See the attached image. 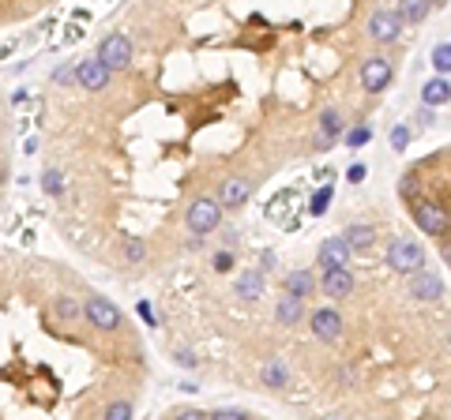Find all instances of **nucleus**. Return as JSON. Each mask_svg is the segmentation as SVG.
Masks as SVG:
<instances>
[{"label": "nucleus", "mask_w": 451, "mask_h": 420, "mask_svg": "<svg viewBox=\"0 0 451 420\" xmlns=\"http://www.w3.org/2000/svg\"><path fill=\"white\" fill-rule=\"evenodd\" d=\"M83 319L90 323V330H102V334H121L124 330V315L109 296H87L83 301Z\"/></svg>", "instance_id": "nucleus-1"}, {"label": "nucleus", "mask_w": 451, "mask_h": 420, "mask_svg": "<svg viewBox=\"0 0 451 420\" xmlns=\"http://www.w3.org/2000/svg\"><path fill=\"white\" fill-rule=\"evenodd\" d=\"M388 263L395 274H418L425 267V248L413 240H395V244H388Z\"/></svg>", "instance_id": "nucleus-2"}, {"label": "nucleus", "mask_w": 451, "mask_h": 420, "mask_svg": "<svg viewBox=\"0 0 451 420\" xmlns=\"http://www.w3.org/2000/svg\"><path fill=\"white\" fill-rule=\"evenodd\" d=\"M98 60L106 64L109 72H121L132 64V42H128V34H109L98 45Z\"/></svg>", "instance_id": "nucleus-3"}, {"label": "nucleus", "mask_w": 451, "mask_h": 420, "mask_svg": "<svg viewBox=\"0 0 451 420\" xmlns=\"http://www.w3.org/2000/svg\"><path fill=\"white\" fill-rule=\"evenodd\" d=\"M185 221H188V229L196 233V237H204V233L218 229V221H222V207H218L215 199H196V203L188 207Z\"/></svg>", "instance_id": "nucleus-4"}, {"label": "nucleus", "mask_w": 451, "mask_h": 420, "mask_svg": "<svg viewBox=\"0 0 451 420\" xmlns=\"http://www.w3.org/2000/svg\"><path fill=\"white\" fill-rule=\"evenodd\" d=\"M413 221H418V229H425L429 237H444L448 233V210L440 207V203L413 199Z\"/></svg>", "instance_id": "nucleus-5"}, {"label": "nucleus", "mask_w": 451, "mask_h": 420, "mask_svg": "<svg viewBox=\"0 0 451 420\" xmlns=\"http://www.w3.org/2000/svg\"><path fill=\"white\" fill-rule=\"evenodd\" d=\"M388 83H391V60L388 57H369V60L361 64V87H365V94H380Z\"/></svg>", "instance_id": "nucleus-6"}, {"label": "nucleus", "mask_w": 451, "mask_h": 420, "mask_svg": "<svg viewBox=\"0 0 451 420\" xmlns=\"http://www.w3.org/2000/svg\"><path fill=\"white\" fill-rule=\"evenodd\" d=\"M109 76H113V72H109L98 57L79 60V68H76V79H79L83 90H106L109 87Z\"/></svg>", "instance_id": "nucleus-7"}, {"label": "nucleus", "mask_w": 451, "mask_h": 420, "mask_svg": "<svg viewBox=\"0 0 451 420\" xmlns=\"http://www.w3.org/2000/svg\"><path fill=\"white\" fill-rule=\"evenodd\" d=\"M399 34H402L399 15H395V12H372V19H369V38L372 42L391 45V42H399Z\"/></svg>", "instance_id": "nucleus-8"}, {"label": "nucleus", "mask_w": 451, "mask_h": 420, "mask_svg": "<svg viewBox=\"0 0 451 420\" xmlns=\"http://www.w3.org/2000/svg\"><path fill=\"white\" fill-rule=\"evenodd\" d=\"M346 263H350V248H346L343 237H331V240L320 244V251H316V267L320 270H343Z\"/></svg>", "instance_id": "nucleus-9"}, {"label": "nucleus", "mask_w": 451, "mask_h": 420, "mask_svg": "<svg viewBox=\"0 0 451 420\" xmlns=\"http://www.w3.org/2000/svg\"><path fill=\"white\" fill-rule=\"evenodd\" d=\"M309 326L320 342H335L338 334H343V315H338L335 308H320V312H312Z\"/></svg>", "instance_id": "nucleus-10"}, {"label": "nucleus", "mask_w": 451, "mask_h": 420, "mask_svg": "<svg viewBox=\"0 0 451 420\" xmlns=\"http://www.w3.org/2000/svg\"><path fill=\"white\" fill-rule=\"evenodd\" d=\"M248 195H252V184L241 180V176H229V180L218 184V199H215V203H218V207H229V210H233V207H245Z\"/></svg>", "instance_id": "nucleus-11"}, {"label": "nucleus", "mask_w": 451, "mask_h": 420, "mask_svg": "<svg viewBox=\"0 0 451 420\" xmlns=\"http://www.w3.org/2000/svg\"><path fill=\"white\" fill-rule=\"evenodd\" d=\"M407 289H410L413 301H440V293H444V282H440L436 274H421V270H418V274L410 278Z\"/></svg>", "instance_id": "nucleus-12"}, {"label": "nucleus", "mask_w": 451, "mask_h": 420, "mask_svg": "<svg viewBox=\"0 0 451 420\" xmlns=\"http://www.w3.org/2000/svg\"><path fill=\"white\" fill-rule=\"evenodd\" d=\"M324 293L331 296V301H343V296L354 293V274H350V267L324 270Z\"/></svg>", "instance_id": "nucleus-13"}, {"label": "nucleus", "mask_w": 451, "mask_h": 420, "mask_svg": "<svg viewBox=\"0 0 451 420\" xmlns=\"http://www.w3.org/2000/svg\"><path fill=\"white\" fill-rule=\"evenodd\" d=\"M282 285H286V296H293V301H305V296L316 293V278H312L309 270H290V274L282 278Z\"/></svg>", "instance_id": "nucleus-14"}, {"label": "nucleus", "mask_w": 451, "mask_h": 420, "mask_svg": "<svg viewBox=\"0 0 451 420\" xmlns=\"http://www.w3.org/2000/svg\"><path fill=\"white\" fill-rule=\"evenodd\" d=\"M49 312L57 315L60 323H68V326L83 323V301H76V296H57V301L49 304Z\"/></svg>", "instance_id": "nucleus-15"}, {"label": "nucleus", "mask_w": 451, "mask_h": 420, "mask_svg": "<svg viewBox=\"0 0 451 420\" xmlns=\"http://www.w3.org/2000/svg\"><path fill=\"white\" fill-rule=\"evenodd\" d=\"M421 98H425V109H432V106H448L451 101V83L448 79H429L425 87H421Z\"/></svg>", "instance_id": "nucleus-16"}, {"label": "nucleus", "mask_w": 451, "mask_h": 420, "mask_svg": "<svg viewBox=\"0 0 451 420\" xmlns=\"http://www.w3.org/2000/svg\"><path fill=\"white\" fill-rule=\"evenodd\" d=\"M260 293H263V274L260 270H245L241 278H237V296H241V301H260Z\"/></svg>", "instance_id": "nucleus-17"}, {"label": "nucleus", "mask_w": 451, "mask_h": 420, "mask_svg": "<svg viewBox=\"0 0 451 420\" xmlns=\"http://www.w3.org/2000/svg\"><path fill=\"white\" fill-rule=\"evenodd\" d=\"M343 240H346V248H361L365 251V248L376 244V229L372 226H346V237Z\"/></svg>", "instance_id": "nucleus-18"}, {"label": "nucleus", "mask_w": 451, "mask_h": 420, "mask_svg": "<svg viewBox=\"0 0 451 420\" xmlns=\"http://www.w3.org/2000/svg\"><path fill=\"white\" fill-rule=\"evenodd\" d=\"M301 312H305V301H293V296H282L279 308H274V319L290 326V323H297V319H301Z\"/></svg>", "instance_id": "nucleus-19"}, {"label": "nucleus", "mask_w": 451, "mask_h": 420, "mask_svg": "<svg viewBox=\"0 0 451 420\" xmlns=\"http://www.w3.org/2000/svg\"><path fill=\"white\" fill-rule=\"evenodd\" d=\"M343 128H346V124H343V113H338L335 106H327L324 113H320V135H324V139H335Z\"/></svg>", "instance_id": "nucleus-20"}, {"label": "nucleus", "mask_w": 451, "mask_h": 420, "mask_svg": "<svg viewBox=\"0 0 451 420\" xmlns=\"http://www.w3.org/2000/svg\"><path fill=\"white\" fill-rule=\"evenodd\" d=\"M429 12H432V4H429V0H410V4L395 8V15H399V23H418V19H425Z\"/></svg>", "instance_id": "nucleus-21"}, {"label": "nucleus", "mask_w": 451, "mask_h": 420, "mask_svg": "<svg viewBox=\"0 0 451 420\" xmlns=\"http://www.w3.org/2000/svg\"><path fill=\"white\" fill-rule=\"evenodd\" d=\"M132 417H136V405L128 398H113L102 409V420H132Z\"/></svg>", "instance_id": "nucleus-22"}, {"label": "nucleus", "mask_w": 451, "mask_h": 420, "mask_svg": "<svg viewBox=\"0 0 451 420\" xmlns=\"http://www.w3.org/2000/svg\"><path fill=\"white\" fill-rule=\"evenodd\" d=\"M263 383H267V387H286V383H290V371H286V364H279V360L263 364Z\"/></svg>", "instance_id": "nucleus-23"}, {"label": "nucleus", "mask_w": 451, "mask_h": 420, "mask_svg": "<svg viewBox=\"0 0 451 420\" xmlns=\"http://www.w3.org/2000/svg\"><path fill=\"white\" fill-rule=\"evenodd\" d=\"M432 68H436V76H440V79H444L448 72H451V45H448V42L432 45Z\"/></svg>", "instance_id": "nucleus-24"}, {"label": "nucleus", "mask_w": 451, "mask_h": 420, "mask_svg": "<svg viewBox=\"0 0 451 420\" xmlns=\"http://www.w3.org/2000/svg\"><path fill=\"white\" fill-rule=\"evenodd\" d=\"M42 188L49 192V195H60V192H64V176H60V169H53V165H49V169L42 173Z\"/></svg>", "instance_id": "nucleus-25"}, {"label": "nucleus", "mask_w": 451, "mask_h": 420, "mask_svg": "<svg viewBox=\"0 0 451 420\" xmlns=\"http://www.w3.org/2000/svg\"><path fill=\"white\" fill-rule=\"evenodd\" d=\"M410 139H413V135H410V128H407V124H395V128H391V146H395L399 154L410 146Z\"/></svg>", "instance_id": "nucleus-26"}, {"label": "nucleus", "mask_w": 451, "mask_h": 420, "mask_svg": "<svg viewBox=\"0 0 451 420\" xmlns=\"http://www.w3.org/2000/svg\"><path fill=\"white\" fill-rule=\"evenodd\" d=\"M369 128H365V124H357V128H350V132H346V146H365V143H369Z\"/></svg>", "instance_id": "nucleus-27"}, {"label": "nucleus", "mask_w": 451, "mask_h": 420, "mask_svg": "<svg viewBox=\"0 0 451 420\" xmlns=\"http://www.w3.org/2000/svg\"><path fill=\"white\" fill-rule=\"evenodd\" d=\"M327 203H331V188H320L316 195H312V203H309V214H324Z\"/></svg>", "instance_id": "nucleus-28"}, {"label": "nucleus", "mask_w": 451, "mask_h": 420, "mask_svg": "<svg viewBox=\"0 0 451 420\" xmlns=\"http://www.w3.org/2000/svg\"><path fill=\"white\" fill-rule=\"evenodd\" d=\"M211 420H252L248 413H241V409H215V413H207Z\"/></svg>", "instance_id": "nucleus-29"}, {"label": "nucleus", "mask_w": 451, "mask_h": 420, "mask_svg": "<svg viewBox=\"0 0 451 420\" xmlns=\"http://www.w3.org/2000/svg\"><path fill=\"white\" fill-rule=\"evenodd\" d=\"M215 270H218V274L233 270V251H218V255H215Z\"/></svg>", "instance_id": "nucleus-30"}, {"label": "nucleus", "mask_w": 451, "mask_h": 420, "mask_svg": "<svg viewBox=\"0 0 451 420\" xmlns=\"http://www.w3.org/2000/svg\"><path fill=\"white\" fill-rule=\"evenodd\" d=\"M124 255H128V259H132V263H140V259L147 255V248L140 244V240H132V244H128V248H124Z\"/></svg>", "instance_id": "nucleus-31"}, {"label": "nucleus", "mask_w": 451, "mask_h": 420, "mask_svg": "<svg viewBox=\"0 0 451 420\" xmlns=\"http://www.w3.org/2000/svg\"><path fill=\"white\" fill-rule=\"evenodd\" d=\"M365 173H369V169H365V165L357 162V165H350V169H346V180H350V184H357V180H365Z\"/></svg>", "instance_id": "nucleus-32"}, {"label": "nucleus", "mask_w": 451, "mask_h": 420, "mask_svg": "<svg viewBox=\"0 0 451 420\" xmlns=\"http://www.w3.org/2000/svg\"><path fill=\"white\" fill-rule=\"evenodd\" d=\"M173 420H211V417H207V413H199V409H181V413L173 417Z\"/></svg>", "instance_id": "nucleus-33"}, {"label": "nucleus", "mask_w": 451, "mask_h": 420, "mask_svg": "<svg viewBox=\"0 0 451 420\" xmlns=\"http://www.w3.org/2000/svg\"><path fill=\"white\" fill-rule=\"evenodd\" d=\"M448 45H451V42H448Z\"/></svg>", "instance_id": "nucleus-34"}]
</instances>
